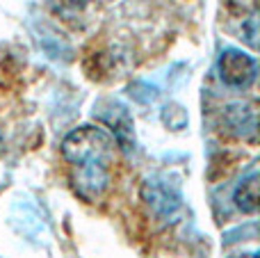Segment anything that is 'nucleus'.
Returning a JSON list of instances; mask_svg holds the SVG:
<instances>
[{"label":"nucleus","mask_w":260,"mask_h":258,"mask_svg":"<svg viewBox=\"0 0 260 258\" xmlns=\"http://www.w3.org/2000/svg\"><path fill=\"white\" fill-rule=\"evenodd\" d=\"M62 155L73 167L110 165L114 155V140L99 126H80L62 140Z\"/></svg>","instance_id":"1"},{"label":"nucleus","mask_w":260,"mask_h":258,"mask_svg":"<svg viewBox=\"0 0 260 258\" xmlns=\"http://www.w3.org/2000/svg\"><path fill=\"white\" fill-rule=\"evenodd\" d=\"M142 199L153 215L162 222H174L183 210V197L178 187L169 185L165 178H146L142 185Z\"/></svg>","instance_id":"2"},{"label":"nucleus","mask_w":260,"mask_h":258,"mask_svg":"<svg viewBox=\"0 0 260 258\" xmlns=\"http://www.w3.org/2000/svg\"><path fill=\"white\" fill-rule=\"evenodd\" d=\"M94 117L103 121L105 126L112 131V140L123 153H130L135 149V126L133 117H130L128 108L119 101L103 99L94 105Z\"/></svg>","instance_id":"3"},{"label":"nucleus","mask_w":260,"mask_h":258,"mask_svg":"<svg viewBox=\"0 0 260 258\" xmlns=\"http://www.w3.org/2000/svg\"><path fill=\"white\" fill-rule=\"evenodd\" d=\"M258 64L251 55L242 53L238 48H226L219 55V78L224 80V85L238 87L244 89L256 80Z\"/></svg>","instance_id":"4"},{"label":"nucleus","mask_w":260,"mask_h":258,"mask_svg":"<svg viewBox=\"0 0 260 258\" xmlns=\"http://www.w3.org/2000/svg\"><path fill=\"white\" fill-rule=\"evenodd\" d=\"M73 187L85 201H96L101 199L110 183V172L108 165H80L73 172Z\"/></svg>","instance_id":"5"},{"label":"nucleus","mask_w":260,"mask_h":258,"mask_svg":"<svg viewBox=\"0 0 260 258\" xmlns=\"http://www.w3.org/2000/svg\"><path fill=\"white\" fill-rule=\"evenodd\" d=\"M226 123L238 137L256 142L258 121H256V105L253 103H233L226 108Z\"/></svg>","instance_id":"6"},{"label":"nucleus","mask_w":260,"mask_h":258,"mask_svg":"<svg viewBox=\"0 0 260 258\" xmlns=\"http://www.w3.org/2000/svg\"><path fill=\"white\" fill-rule=\"evenodd\" d=\"M258 172L253 169L249 176H244L240 181V185L235 187V195H233V201L238 206V210L247 215H253L258 210Z\"/></svg>","instance_id":"7"},{"label":"nucleus","mask_w":260,"mask_h":258,"mask_svg":"<svg viewBox=\"0 0 260 258\" xmlns=\"http://www.w3.org/2000/svg\"><path fill=\"white\" fill-rule=\"evenodd\" d=\"M162 121H165V126H169L171 131H180V128L187 126V112H185L178 103H169L162 110Z\"/></svg>","instance_id":"8"},{"label":"nucleus","mask_w":260,"mask_h":258,"mask_svg":"<svg viewBox=\"0 0 260 258\" xmlns=\"http://www.w3.org/2000/svg\"><path fill=\"white\" fill-rule=\"evenodd\" d=\"M238 258H258V254H247V256H238Z\"/></svg>","instance_id":"9"},{"label":"nucleus","mask_w":260,"mask_h":258,"mask_svg":"<svg viewBox=\"0 0 260 258\" xmlns=\"http://www.w3.org/2000/svg\"><path fill=\"white\" fill-rule=\"evenodd\" d=\"M0 149H3V135H0Z\"/></svg>","instance_id":"10"}]
</instances>
